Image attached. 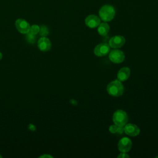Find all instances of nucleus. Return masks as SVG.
<instances>
[{
    "label": "nucleus",
    "instance_id": "20",
    "mask_svg": "<svg viewBox=\"0 0 158 158\" xmlns=\"http://www.w3.org/2000/svg\"><path fill=\"white\" fill-rule=\"evenodd\" d=\"M40 157H41V158H52V156H51L49 154H44V155L40 156Z\"/></svg>",
    "mask_w": 158,
    "mask_h": 158
},
{
    "label": "nucleus",
    "instance_id": "17",
    "mask_svg": "<svg viewBox=\"0 0 158 158\" xmlns=\"http://www.w3.org/2000/svg\"><path fill=\"white\" fill-rule=\"evenodd\" d=\"M40 28V27L38 25H33L30 26L29 32L30 33L34 35H36L38 33H39Z\"/></svg>",
    "mask_w": 158,
    "mask_h": 158
},
{
    "label": "nucleus",
    "instance_id": "2",
    "mask_svg": "<svg viewBox=\"0 0 158 158\" xmlns=\"http://www.w3.org/2000/svg\"><path fill=\"white\" fill-rule=\"evenodd\" d=\"M99 17L104 22H109L112 20L115 14L114 7L111 5H104L99 10Z\"/></svg>",
    "mask_w": 158,
    "mask_h": 158
},
{
    "label": "nucleus",
    "instance_id": "7",
    "mask_svg": "<svg viewBox=\"0 0 158 158\" xmlns=\"http://www.w3.org/2000/svg\"><path fill=\"white\" fill-rule=\"evenodd\" d=\"M110 46L107 43H101L98 44L94 49V53L97 56H104L110 52Z\"/></svg>",
    "mask_w": 158,
    "mask_h": 158
},
{
    "label": "nucleus",
    "instance_id": "10",
    "mask_svg": "<svg viewBox=\"0 0 158 158\" xmlns=\"http://www.w3.org/2000/svg\"><path fill=\"white\" fill-rule=\"evenodd\" d=\"M100 23V19L95 15H89L85 19V24L89 28H96Z\"/></svg>",
    "mask_w": 158,
    "mask_h": 158
},
{
    "label": "nucleus",
    "instance_id": "16",
    "mask_svg": "<svg viewBox=\"0 0 158 158\" xmlns=\"http://www.w3.org/2000/svg\"><path fill=\"white\" fill-rule=\"evenodd\" d=\"M26 40L29 43H31V44H33L35 43V41H36V36L35 35L30 33V32L27 33L26 34Z\"/></svg>",
    "mask_w": 158,
    "mask_h": 158
},
{
    "label": "nucleus",
    "instance_id": "3",
    "mask_svg": "<svg viewBox=\"0 0 158 158\" xmlns=\"http://www.w3.org/2000/svg\"><path fill=\"white\" fill-rule=\"evenodd\" d=\"M114 123L120 127H124L128 120V117L127 114L122 110H117L114 113L113 115Z\"/></svg>",
    "mask_w": 158,
    "mask_h": 158
},
{
    "label": "nucleus",
    "instance_id": "5",
    "mask_svg": "<svg viewBox=\"0 0 158 158\" xmlns=\"http://www.w3.org/2000/svg\"><path fill=\"white\" fill-rule=\"evenodd\" d=\"M15 25L17 30L22 34H27L30 31V25L29 23L24 19H17L15 22Z\"/></svg>",
    "mask_w": 158,
    "mask_h": 158
},
{
    "label": "nucleus",
    "instance_id": "8",
    "mask_svg": "<svg viewBox=\"0 0 158 158\" xmlns=\"http://www.w3.org/2000/svg\"><path fill=\"white\" fill-rule=\"evenodd\" d=\"M125 43V39L123 36L120 35H116L110 38L109 40V46L113 48H119L124 45Z\"/></svg>",
    "mask_w": 158,
    "mask_h": 158
},
{
    "label": "nucleus",
    "instance_id": "15",
    "mask_svg": "<svg viewBox=\"0 0 158 158\" xmlns=\"http://www.w3.org/2000/svg\"><path fill=\"white\" fill-rule=\"evenodd\" d=\"M39 33L40 36H41L42 37H46V36H48L49 34V30L48 27L45 25L41 26L40 28Z\"/></svg>",
    "mask_w": 158,
    "mask_h": 158
},
{
    "label": "nucleus",
    "instance_id": "11",
    "mask_svg": "<svg viewBox=\"0 0 158 158\" xmlns=\"http://www.w3.org/2000/svg\"><path fill=\"white\" fill-rule=\"evenodd\" d=\"M51 44L50 40L46 37H41L38 41V47L41 51H48L51 49Z\"/></svg>",
    "mask_w": 158,
    "mask_h": 158
},
{
    "label": "nucleus",
    "instance_id": "19",
    "mask_svg": "<svg viewBox=\"0 0 158 158\" xmlns=\"http://www.w3.org/2000/svg\"><path fill=\"white\" fill-rule=\"evenodd\" d=\"M28 128H29V129H30V130H31V131H35V130H36V127H35L33 124H32V123H30V124L28 125Z\"/></svg>",
    "mask_w": 158,
    "mask_h": 158
},
{
    "label": "nucleus",
    "instance_id": "14",
    "mask_svg": "<svg viewBox=\"0 0 158 158\" xmlns=\"http://www.w3.org/2000/svg\"><path fill=\"white\" fill-rule=\"evenodd\" d=\"M109 131L113 134H115V133L122 134L123 132L124 131V128L123 127L118 126L115 124L112 125L109 127Z\"/></svg>",
    "mask_w": 158,
    "mask_h": 158
},
{
    "label": "nucleus",
    "instance_id": "18",
    "mask_svg": "<svg viewBox=\"0 0 158 158\" xmlns=\"http://www.w3.org/2000/svg\"><path fill=\"white\" fill-rule=\"evenodd\" d=\"M130 156L127 154V152H122L120 153L118 156V158H128Z\"/></svg>",
    "mask_w": 158,
    "mask_h": 158
},
{
    "label": "nucleus",
    "instance_id": "13",
    "mask_svg": "<svg viewBox=\"0 0 158 158\" xmlns=\"http://www.w3.org/2000/svg\"><path fill=\"white\" fill-rule=\"evenodd\" d=\"M98 31L100 35L106 36L109 31V26L106 22L101 23H100V24L98 25Z\"/></svg>",
    "mask_w": 158,
    "mask_h": 158
},
{
    "label": "nucleus",
    "instance_id": "1",
    "mask_svg": "<svg viewBox=\"0 0 158 158\" xmlns=\"http://www.w3.org/2000/svg\"><path fill=\"white\" fill-rule=\"evenodd\" d=\"M124 87L118 80H114L110 82L107 86V93L114 97H118L123 93Z\"/></svg>",
    "mask_w": 158,
    "mask_h": 158
},
{
    "label": "nucleus",
    "instance_id": "21",
    "mask_svg": "<svg viewBox=\"0 0 158 158\" xmlns=\"http://www.w3.org/2000/svg\"><path fill=\"white\" fill-rule=\"evenodd\" d=\"M2 53L0 52V60L2 59Z\"/></svg>",
    "mask_w": 158,
    "mask_h": 158
},
{
    "label": "nucleus",
    "instance_id": "22",
    "mask_svg": "<svg viewBox=\"0 0 158 158\" xmlns=\"http://www.w3.org/2000/svg\"><path fill=\"white\" fill-rule=\"evenodd\" d=\"M1 157H2V156L0 154V158H1Z\"/></svg>",
    "mask_w": 158,
    "mask_h": 158
},
{
    "label": "nucleus",
    "instance_id": "6",
    "mask_svg": "<svg viewBox=\"0 0 158 158\" xmlns=\"http://www.w3.org/2000/svg\"><path fill=\"white\" fill-rule=\"evenodd\" d=\"M132 142L127 137L122 138L118 143V148L121 152H128L131 148Z\"/></svg>",
    "mask_w": 158,
    "mask_h": 158
},
{
    "label": "nucleus",
    "instance_id": "9",
    "mask_svg": "<svg viewBox=\"0 0 158 158\" xmlns=\"http://www.w3.org/2000/svg\"><path fill=\"white\" fill-rule=\"evenodd\" d=\"M124 132L131 136H136L139 134L140 130L138 126L133 123H128L124 126Z\"/></svg>",
    "mask_w": 158,
    "mask_h": 158
},
{
    "label": "nucleus",
    "instance_id": "12",
    "mask_svg": "<svg viewBox=\"0 0 158 158\" xmlns=\"http://www.w3.org/2000/svg\"><path fill=\"white\" fill-rule=\"evenodd\" d=\"M130 75V69L128 67H125L119 70L117 73V80L120 81L127 80Z\"/></svg>",
    "mask_w": 158,
    "mask_h": 158
},
{
    "label": "nucleus",
    "instance_id": "4",
    "mask_svg": "<svg viewBox=\"0 0 158 158\" xmlns=\"http://www.w3.org/2000/svg\"><path fill=\"white\" fill-rule=\"evenodd\" d=\"M109 57L111 62L115 64H119L124 60L125 54L121 50L113 49L109 52Z\"/></svg>",
    "mask_w": 158,
    "mask_h": 158
}]
</instances>
